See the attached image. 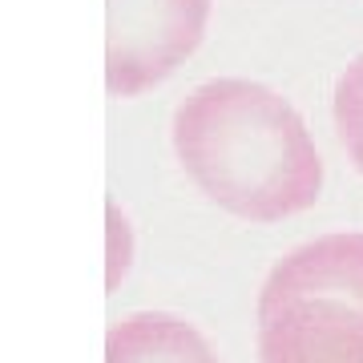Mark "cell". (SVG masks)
I'll use <instances>...</instances> for the list:
<instances>
[{
    "instance_id": "cell-4",
    "label": "cell",
    "mask_w": 363,
    "mask_h": 363,
    "mask_svg": "<svg viewBox=\"0 0 363 363\" xmlns=\"http://www.w3.org/2000/svg\"><path fill=\"white\" fill-rule=\"evenodd\" d=\"M105 363H218V355L178 315L138 311L105 335Z\"/></svg>"
},
{
    "instance_id": "cell-5",
    "label": "cell",
    "mask_w": 363,
    "mask_h": 363,
    "mask_svg": "<svg viewBox=\"0 0 363 363\" xmlns=\"http://www.w3.org/2000/svg\"><path fill=\"white\" fill-rule=\"evenodd\" d=\"M335 130L351 166L363 174V52L343 69L335 85Z\"/></svg>"
},
{
    "instance_id": "cell-3",
    "label": "cell",
    "mask_w": 363,
    "mask_h": 363,
    "mask_svg": "<svg viewBox=\"0 0 363 363\" xmlns=\"http://www.w3.org/2000/svg\"><path fill=\"white\" fill-rule=\"evenodd\" d=\"M259 363H363V298L262 286Z\"/></svg>"
},
{
    "instance_id": "cell-2",
    "label": "cell",
    "mask_w": 363,
    "mask_h": 363,
    "mask_svg": "<svg viewBox=\"0 0 363 363\" xmlns=\"http://www.w3.org/2000/svg\"><path fill=\"white\" fill-rule=\"evenodd\" d=\"M210 0H105V81L138 97L198 49Z\"/></svg>"
},
{
    "instance_id": "cell-1",
    "label": "cell",
    "mask_w": 363,
    "mask_h": 363,
    "mask_svg": "<svg viewBox=\"0 0 363 363\" xmlns=\"http://www.w3.org/2000/svg\"><path fill=\"white\" fill-rule=\"evenodd\" d=\"M174 150L210 202L247 222L315 206L323 162L295 105L255 81L198 85L174 113Z\"/></svg>"
}]
</instances>
